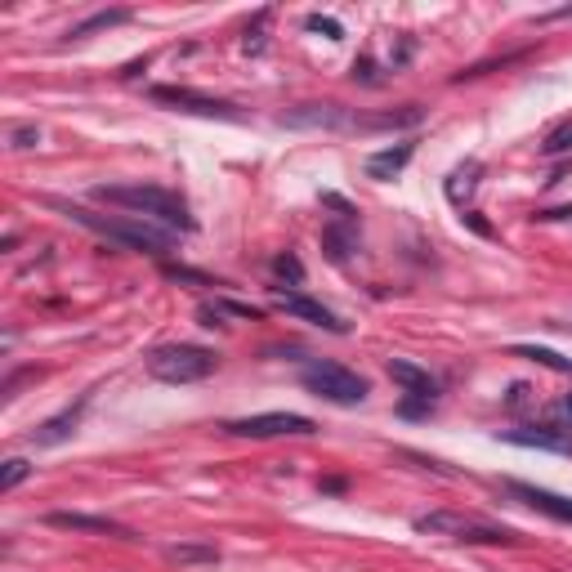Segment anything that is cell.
Segmentation results:
<instances>
[{
	"label": "cell",
	"mask_w": 572,
	"mask_h": 572,
	"mask_svg": "<svg viewBox=\"0 0 572 572\" xmlns=\"http://www.w3.org/2000/svg\"><path fill=\"white\" fill-rule=\"evenodd\" d=\"M50 206L68 215L72 224H81V228H90V233L108 237V242L126 246V251H143V255H170V251H175V233H170V228H157L152 219H139V215H94V211H85V206L54 202V197H50Z\"/></svg>",
	"instance_id": "cell-1"
},
{
	"label": "cell",
	"mask_w": 572,
	"mask_h": 572,
	"mask_svg": "<svg viewBox=\"0 0 572 572\" xmlns=\"http://www.w3.org/2000/svg\"><path fill=\"white\" fill-rule=\"evenodd\" d=\"M94 202L121 206V211H130L139 219H157V224H166L170 233H188V228H193L188 202L161 184H99L94 188Z\"/></svg>",
	"instance_id": "cell-2"
},
{
	"label": "cell",
	"mask_w": 572,
	"mask_h": 572,
	"mask_svg": "<svg viewBox=\"0 0 572 572\" xmlns=\"http://www.w3.org/2000/svg\"><path fill=\"white\" fill-rule=\"evenodd\" d=\"M416 532L425 537H447V541H465V546H514V532L501 528V523H483L474 514H456V510H429L412 519Z\"/></svg>",
	"instance_id": "cell-3"
},
{
	"label": "cell",
	"mask_w": 572,
	"mask_h": 572,
	"mask_svg": "<svg viewBox=\"0 0 572 572\" xmlns=\"http://www.w3.org/2000/svg\"><path fill=\"white\" fill-rule=\"evenodd\" d=\"M300 380H304V389H309L313 398L336 403V407H358V403H367V394H371V385L358 376V371L340 367V362H327V358L304 362Z\"/></svg>",
	"instance_id": "cell-4"
},
{
	"label": "cell",
	"mask_w": 572,
	"mask_h": 572,
	"mask_svg": "<svg viewBox=\"0 0 572 572\" xmlns=\"http://www.w3.org/2000/svg\"><path fill=\"white\" fill-rule=\"evenodd\" d=\"M215 371V354L202 345H161L148 354V376L166 385H197Z\"/></svg>",
	"instance_id": "cell-5"
},
{
	"label": "cell",
	"mask_w": 572,
	"mask_h": 572,
	"mask_svg": "<svg viewBox=\"0 0 572 572\" xmlns=\"http://www.w3.org/2000/svg\"><path fill=\"white\" fill-rule=\"evenodd\" d=\"M148 99L152 103H166V108H175V112H188V117L233 121V126H242V121H246V112L237 108V103L211 99V94H197V90H188V85H152Z\"/></svg>",
	"instance_id": "cell-6"
},
{
	"label": "cell",
	"mask_w": 572,
	"mask_h": 572,
	"mask_svg": "<svg viewBox=\"0 0 572 572\" xmlns=\"http://www.w3.org/2000/svg\"><path fill=\"white\" fill-rule=\"evenodd\" d=\"M224 429L228 434H237V438H309L318 425H313L309 416H300V412H264V416L228 421Z\"/></svg>",
	"instance_id": "cell-7"
},
{
	"label": "cell",
	"mask_w": 572,
	"mask_h": 572,
	"mask_svg": "<svg viewBox=\"0 0 572 572\" xmlns=\"http://www.w3.org/2000/svg\"><path fill=\"white\" fill-rule=\"evenodd\" d=\"M278 126H286V130H354L358 135V112L340 108V103H300V108L282 112Z\"/></svg>",
	"instance_id": "cell-8"
},
{
	"label": "cell",
	"mask_w": 572,
	"mask_h": 572,
	"mask_svg": "<svg viewBox=\"0 0 572 572\" xmlns=\"http://www.w3.org/2000/svg\"><path fill=\"white\" fill-rule=\"evenodd\" d=\"M273 304H278L282 313H291V318H300V322H313V327H322V331H331V336H345V322L336 318V313L327 309L322 300H313V295H304V291H282V286H273Z\"/></svg>",
	"instance_id": "cell-9"
},
{
	"label": "cell",
	"mask_w": 572,
	"mask_h": 572,
	"mask_svg": "<svg viewBox=\"0 0 572 572\" xmlns=\"http://www.w3.org/2000/svg\"><path fill=\"white\" fill-rule=\"evenodd\" d=\"M322 202L340 211L327 228H322V251H327L331 264H345L349 255L358 251V219H354V211H349L345 202H340V197H322Z\"/></svg>",
	"instance_id": "cell-10"
},
{
	"label": "cell",
	"mask_w": 572,
	"mask_h": 572,
	"mask_svg": "<svg viewBox=\"0 0 572 572\" xmlns=\"http://www.w3.org/2000/svg\"><path fill=\"white\" fill-rule=\"evenodd\" d=\"M50 528H63V532H99V537H121V541H135V532L117 519H103V514H76V510H54L45 514Z\"/></svg>",
	"instance_id": "cell-11"
},
{
	"label": "cell",
	"mask_w": 572,
	"mask_h": 572,
	"mask_svg": "<svg viewBox=\"0 0 572 572\" xmlns=\"http://www.w3.org/2000/svg\"><path fill=\"white\" fill-rule=\"evenodd\" d=\"M505 443L519 447H546V452H572V429L564 425H523V429H505Z\"/></svg>",
	"instance_id": "cell-12"
},
{
	"label": "cell",
	"mask_w": 572,
	"mask_h": 572,
	"mask_svg": "<svg viewBox=\"0 0 572 572\" xmlns=\"http://www.w3.org/2000/svg\"><path fill=\"white\" fill-rule=\"evenodd\" d=\"M90 407V394H81V403L68 407V412H59V416H50L41 429H32V443L36 447H59V443H68V438L76 434V425H81V412Z\"/></svg>",
	"instance_id": "cell-13"
},
{
	"label": "cell",
	"mask_w": 572,
	"mask_h": 572,
	"mask_svg": "<svg viewBox=\"0 0 572 572\" xmlns=\"http://www.w3.org/2000/svg\"><path fill=\"white\" fill-rule=\"evenodd\" d=\"M389 376H394L398 385L407 389V398H421V403H434V398H438V380L429 376L425 367H416V362L389 358Z\"/></svg>",
	"instance_id": "cell-14"
},
{
	"label": "cell",
	"mask_w": 572,
	"mask_h": 572,
	"mask_svg": "<svg viewBox=\"0 0 572 572\" xmlns=\"http://www.w3.org/2000/svg\"><path fill=\"white\" fill-rule=\"evenodd\" d=\"M505 488H510L519 501H528L532 510L550 514V519H555V523H572V501H568V497H559V492L532 488V483H505Z\"/></svg>",
	"instance_id": "cell-15"
},
{
	"label": "cell",
	"mask_w": 572,
	"mask_h": 572,
	"mask_svg": "<svg viewBox=\"0 0 572 572\" xmlns=\"http://www.w3.org/2000/svg\"><path fill=\"white\" fill-rule=\"evenodd\" d=\"M416 157V143L407 139V143H394V148H380V152H371L367 157V179H376V184H385V179H394V175H403V166Z\"/></svg>",
	"instance_id": "cell-16"
},
{
	"label": "cell",
	"mask_w": 572,
	"mask_h": 572,
	"mask_svg": "<svg viewBox=\"0 0 572 572\" xmlns=\"http://www.w3.org/2000/svg\"><path fill=\"white\" fill-rule=\"evenodd\" d=\"M425 121V108L421 103H407V108H394V112H376V117H367V112H358V130H412Z\"/></svg>",
	"instance_id": "cell-17"
},
{
	"label": "cell",
	"mask_w": 572,
	"mask_h": 572,
	"mask_svg": "<svg viewBox=\"0 0 572 572\" xmlns=\"http://www.w3.org/2000/svg\"><path fill=\"white\" fill-rule=\"evenodd\" d=\"M479 175H483L479 161H465V166H456L452 175H447V184H443L447 202H452V206H465V202H470L474 188H479Z\"/></svg>",
	"instance_id": "cell-18"
},
{
	"label": "cell",
	"mask_w": 572,
	"mask_h": 572,
	"mask_svg": "<svg viewBox=\"0 0 572 572\" xmlns=\"http://www.w3.org/2000/svg\"><path fill=\"white\" fill-rule=\"evenodd\" d=\"M166 564H179V568L219 564V546H211V541H179V546H166Z\"/></svg>",
	"instance_id": "cell-19"
},
{
	"label": "cell",
	"mask_w": 572,
	"mask_h": 572,
	"mask_svg": "<svg viewBox=\"0 0 572 572\" xmlns=\"http://www.w3.org/2000/svg\"><path fill=\"white\" fill-rule=\"evenodd\" d=\"M130 18H135V9H99V14H90L85 23H76V27H72L68 41H85V36L108 32V27H121V23H130Z\"/></svg>",
	"instance_id": "cell-20"
},
{
	"label": "cell",
	"mask_w": 572,
	"mask_h": 572,
	"mask_svg": "<svg viewBox=\"0 0 572 572\" xmlns=\"http://www.w3.org/2000/svg\"><path fill=\"white\" fill-rule=\"evenodd\" d=\"M219 318H242V322H255V318H260V309H251V304H233V300L202 304V327H215Z\"/></svg>",
	"instance_id": "cell-21"
},
{
	"label": "cell",
	"mask_w": 572,
	"mask_h": 572,
	"mask_svg": "<svg viewBox=\"0 0 572 572\" xmlns=\"http://www.w3.org/2000/svg\"><path fill=\"white\" fill-rule=\"evenodd\" d=\"M514 358H528V362H541V367H550V371H572V358L564 354H555V349H541V345H514Z\"/></svg>",
	"instance_id": "cell-22"
},
{
	"label": "cell",
	"mask_w": 572,
	"mask_h": 572,
	"mask_svg": "<svg viewBox=\"0 0 572 572\" xmlns=\"http://www.w3.org/2000/svg\"><path fill=\"white\" fill-rule=\"evenodd\" d=\"M541 152H546V157H564V152H572V117L550 130L546 143H541Z\"/></svg>",
	"instance_id": "cell-23"
},
{
	"label": "cell",
	"mask_w": 572,
	"mask_h": 572,
	"mask_svg": "<svg viewBox=\"0 0 572 572\" xmlns=\"http://www.w3.org/2000/svg\"><path fill=\"white\" fill-rule=\"evenodd\" d=\"M27 479H32V465H27L23 456H9L5 470H0V492H14L18 483H27Z\"/></svg>",
	"instance_id": "cell-24"
},
{
	"label": "cell",
	"mask_w": 572,
	"mask_h": 572,
	"mask_svg": "<svg viewBox=\"0 0 572 572\" xmlns=\"http://www.w3.org/2000/svg\"><path fill=\"white\" fill-rule=\"evenodd\" d=\"M304 27H309V32H322L327 41H345V27H340L336 18H327V14H309V23Z\"/></svg>",
	"instance_id": "cell-25"
},
{
	"label": "cell",
	"mask_w": 572,
	"mask_h": 572,
	"mask_svg": "<svg viewBox=\"0 0 572 572\" xmlns=\"http://www.w3.org/2000/svg\"><path fill=\"white\" fill-rule=\"evenodd\" d=\"M41 143V130L36 126H9V148L23 152V148H36Z\"/></svg>",
	"instance_id": "cell-26"
},
{
	"label": "cell",
	"mask_w": 572,
	"mask_h": 572,
	"mask_svg": "<svg viewBox=\"0 0 572 572\" xmlns=\"http://www.w3.org/2000/svg\"><path fill=\"white\" fill-rule=\"evenodd\" d=\"M273 273H278V278H291L295 286H300V282H304V264H300V260H295V255H291V251H286V255H278V260H273Z\"/></svg>",
	"instance_id": "cell-27"
},
{
	"label": "cell",
	"mask_w": 572,
	"mask_h": 572,
	"mask_svg": "<svg viewBox=\"0 0 572 572\" xmlns=\"http://www.w3.org/2000/svg\"><path fill=\"white\" fill-rule=\"evenodd\" d=\"M354 81H367V85H376V81H380V76H376V63H371L367 54H362V59L354 63Z\"/></svg>",
	"instance_id": "cell-28"
},
{
	"label": "cell",
	"mask_w": 572,
	"mask_h": 572,
	"mask_svg": "<svg viewBox=\"0 0 572 572\" xmlns=\"http://www.w3.org/2000/svg\"><path fill=\"white\" fill-rule=\"evenodd\" d=\"M528 394H532L528 385H510V394H505V407H510V412H519V407L528 403Z\"/></svg>",
	"instance_id": "cell-29"
},
{
	"label": "cell",
	"mask_w": 572,
	"mask_h": 572,
	"mask_svg": "<svg viewBox=\"0 0 572 572\" xmlns=\"http://www.w3.org/2000/svg\"><path fill=\"white\" fill-rule=\"evenodd\" d=\"M559 421H568V425H572V394L564 398V403H559Z\"/></svg>",
	"instance_id": "cell-30"
},
{
	"label": "cell",
	"mask_w": 572,
	"mask_h": 572,
	"mask_svg": "<svg viewBox=\"0 0 572 572\" xmlns=\"http://www.w3.org/2000/svg\"><path fill=\"white\" fill-rule=\"evenodd\" d=\"M546 18H568V23H572V5H559V9H550Z\"/></svg>",
	"instance_id": "cell-31"
}]
</instances>
